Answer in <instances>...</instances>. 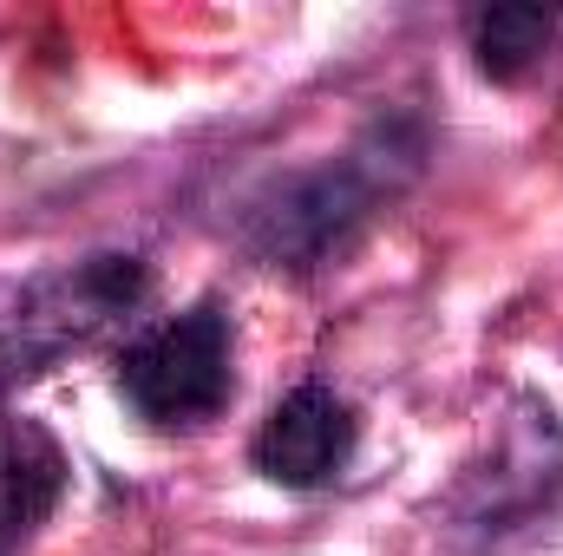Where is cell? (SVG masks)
Masks as SVG:
<instances>
[{"mask_svg": "<svg viewBox=\"0 0 563 556\" xmlns=\"http://www.w3.org/2000/svg\"><path fill=\"white\" fill-rule=\"evenodd\" d=\"M413 164H420V138H400V125H380L341 164L295 170L288 184H276L250 210V249L269 269H328V263H341Z\"/></svg>", "mask_w": 563, "mask_h": 556, "instance_id": "6da1fadb", "label": "cell"}, {"mask_svg": "<svg viewBox=\"0 0 563 556\" xmlns=\"http://www.w3.org/2000/svg\"><path fill=\"white\" fill-rule=\"evenodd\" d=\"M151 294L139 256H79L40 276L0 281V387L46 374L53 360L92 347L119 321H132Z\"/></svg>", "mask_w": 563, "mask_h": 556, "instance_id": "7a4b0ae2", "label": "cell"}, {"mask_svg": "<svg viewBox=\"0 0 563 556\" xmlns=\"http://www.w3.org/2000/svg\"><path fill=\"white\" fill-rule=\"evenodd\" d=\"M119 393L157 432H190L230 407L236 393V334L223 301L164 314L119 354Z\"/></svg>", "mask_w": 563, "mask_h": 556, "instance_id": "3957f363", "label": "cell"}, {"mask_svg": "<svg viewBox=\"0 0 563 556\" xmlns=\"http://www.w3.org/2000/svg\"><path fill=\"white\" fill-rule=\"evenodd\" d=\"M558 498H563V419L544 400H518L498 425L492 452L445 498V518L472 537H505V531L531 524L538 511H551Z\"/></svg>", "mask_w": 563, "mask_h": 556, "instance_id": "277c9868", "label": "cell"}, {"mask_svg": "<svg viewBox=\"0 0 563 556\" xmlns=\"http://www.w3.org/2000/svg\"><path fill=\"white\" fill-rule=\"evenodd\" d=\"M354 445H361L354 407L334 387L301 380L295 393H282L276 407H269L256 445H250V458H256V471L269 485H282V491H321V485H334L347 471Z\"/></svg>", "mask_w": 563, "mask_h": 556, "instance_id": "5b68a950", "label": "cell"}, {"mask_svg": "<svg viewBox=\"0 0 563 556\" xmlns=\"http://www.w3.org/2000/svg\"><path fill=\"white\" fill-rule=\"evenodd\" d=\"M66 498V452L40 419L0 413V556H13Z\"/></svg>", "mask_w": 563, "mask_h": 556, "instance_id": "8992f818", "label": "cell"}, {"mask_svg": "<svg viewBox=\"0 0 563 556\" xmlns=\"http://www.w3.org/2000/svg\"><path fill=\"white\" fill-rule=\"evenodd\" d=\"M551 33H558L551 7H485V13H472V59L485 79L518 86L551 53Z\"/></svg>", "mask_w": 563, "mask_h": 556, "instance_id": "52a82bcc", "label": "cell"}]
</instances>
